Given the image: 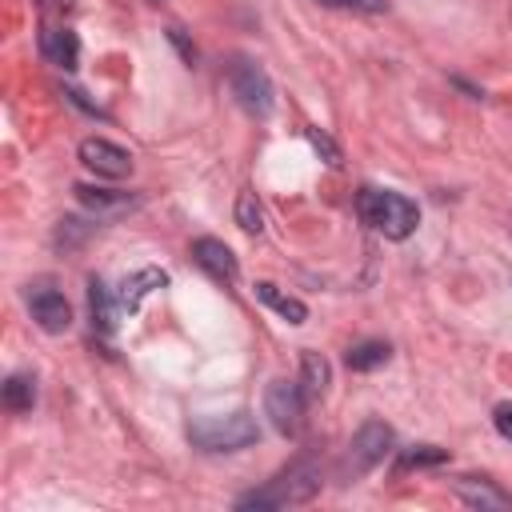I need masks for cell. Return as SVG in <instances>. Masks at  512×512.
Returning a JSON list of instances; mask_svg holds the SVG:
<instances>
[{"instance_id":"ba28073f","label":"cell","mask_w":512,"mask_h":512,"mask_svg":"<svg viewBox=\"0 0 512 512\" xmlns=\"http://www.w3.org/2000/svg\"><path fill=\"white\" fill-rule=\"evenodd\" d=\"M72 192H76L80 208L92 212L96 220H120V216H128V212L140 208V196L136 192H112V188H96V184H76Z\"/></svg>"},{"instance_id":"3957f363","label":"cell","mask_w":512,"mask_h":512,"mask_svg":"<svg viewBox=\"0 0 512 512\" xmlns=\"http://www.w3.org/2000/svg\"><path fill=\"white\" fill-rule=\"evenodd\" d=\"M188 440L200 452H240L260 440V428L252 412H228V416H192L188 420Z\"/></svg>"},{"instance_id":"d4e9b609","label":"cell","mask_w":512,"mask_h":512,"mask_svg":"<svg viewBox=\"0 0 512 512\" xmlns=\"http://www.w3.org/2000/svg\"><path fill=\"white\" fill-rule=\"evenodd\" d=\"M324 4H336V8H348V4H360V0H324Z\"/></svg>"},{"instance_id":"6da1fadb","label":"cell","mask_w":512,"mask_h":512,"mask_svg":"<svg viewBox=\"0 0 512 512\" xmlns=\"http://www.w3.org/2000/svg\"><path fill=\"white\" fill-rule=\"evenodd\" d=\"M316 492H320V468L312 460H296L284 472H276L264 488L244 492L236 500V508H244V512L248 508H256V512H264V508H292V504H308Z\"/></svg>"},{"instance_id":"9a60e30c","label":"cell","mask_w":512,"mask_h":512,"mask_svg":"<svg viewBox=\"0 0 512 512\" xmlns=\"http://www.w3.org/2000/svg\"><path fill=\"white\" fill-rule=\"evenodd\" d=\"M328 384H332L328 360H324L320 352H304V356H300V388H304V396H308V400H312V396H324Z\"/></svg>"},{"instance_id":"9c48e42d","label":"cell","mask_w":512,"mask_h":512,"mask_svg":"<svg viewBox=\"0 0 512 512\" xmlns=\"http://www.w3.org/2000/svg\"><path fill=\"white\" fill-rule=\"evenodd\" d=\"M28 312H32V320L44 328V332H64L68 324H72V308H68V300L56 292V288H48V284H36V288H28Z\"/></svg>"},{"instance_id":"5bb4252c","label":"cell","mask_w":512,"mask_h":512,"mask_svg":"<svg viewBox=\"0 0 512 512\" xmlns=\"http://www.w3.org/2000/svg\"><path fill=\"white\" fill-rule=\"evenodd\" d=\"M164 284H168V276H164L160 268H140V272L124 276V284H120V292H116L120 312H136V308H140V300H144L148 292L164 288Z\"/></svg>"},{"instance_id":"52a82bcc","label":"cell","mask_w":512,"mask_h":512,"mask_svg":"<svg viewBox=\"0 0 512 512\" xmlns=\"http://www.w3.org/2000/svg\"><path fill=\"white\" fill-rule=\"evenodd\" d=\"M80 164L92 168L96 176H108V180H120V176L132 172V156H128L120 144L104 140V136H88V140H80Z\"/></svg>"},{"instance_id":"e0dca14e","label":"cell","mask_w":512,"mask_h":512,"mask_svg":"<svg viewBox=\"0 0 512 512\" xmlns=\"http://www.w3.org/2000/svg\"><path fill=\"white\" fill-rule=\"evenodd\" d=\"M388 356H392V348H388L384 340H360V344H352V348H348L344 364H348L352 372H372V368L388 364Z\"/></svg>"},{"instance_id":"d6986e66","label":"cell","mask_w":512,"mask_h":512,"mask_svg":"<svg viewBox=\"0 0 512 512\" xmlns=\"http://www.w3.org/2000/svg\"><path fill=\"white\" fill-rule=\"evenodd\" d=\"M236 224H240L244 232H260V228H264V212H260V204H256V192H240V196H236Z\"/></svg>"},{"instance_id":"8fae6325","label":"cell","mask_w":512,"mask_h":512,"mask_svg":"<svg viewBox=\"0 0 512 512\" xmlns=\"http://www.w3.org/2000/svg\"><path fill=\"white\" fill-rule=\"evenodd\" d=\"M40 56L64 72H72L80 64V40L72 28H60V24H48L40 28Z\"/></svg>"},{"instance_id":"8992f818","label":"cell","mask_w":512,"mask_h":512,"mask_svg":"<svg viewBox=\"0 0 512 512\" xmlns=\"http://www.w3.org/2000/svg\"><path fill=\"white\" fill-rule=\"evenodd\" d=\"M392 444H396V432H392L384 420H364V424L356 428L352 444H348V464H352V472L376 468V464L392 452Z\"/></svg>"},{"instance_id":"277c9868","label":"cell","mask_w":512,"mask_h":512,"mask_svg":"<svg viewBox=\"0 0 512 512\" xmlns=\"http://www.w3.org/2000/svg\"><path fill=\"white\" fill-rule=\"evenodd\" d=\"M228 88H232V96H236V104L244 112H252V116H268L272 112V80L256 60H248V56L232 60Z\"/></svg>"},{"instance_id":"2e32d148","label":"cell","mask_w":512,"mask_h":512,"mask_svg":"<svg viewBox=\"0 0 512 512\" xmlns=\"http://www.w3.org/2000/svg\"><path fill=\"white\" fill-rule=\"evenodd\" d=\"M256 296L272 308V312H280L288 324H304L308 320V308H304V300H296V296H284L276 284H268V280H260L256 284Z\"/></svg>"},{"instance_id":"30bf717a","label":"cell","mask_w":512,"mask_h":512,"mask_svg":"<svg viewBox=\"0 0 512 512\" xmlns=\"http://www.w3.org/2000/svg\"><path fill=\"white\" fill-rule=\"evenodd\" d=\"M192 260H196L212 280H220V284H232V280L240 276L232 248H228L224 240H216V236H200V240H192Z\"/></svg>"},{"instance_id":"ffe728a7","label":"cell","mask_w":512,"mask_h":512,"mask_svg":"<svg viewBox=\"0 0 512 512\" xmlns=\"http://www.w3.org/2000/svg\"><path fill=\"white\" fill-rule=\"evenodd\" d=\"M448 452L436 448V444H412L400 452V468H424V464H444Z\"/></svg>"},{"instance_id":"5b68a950","label":"cell","mask_w":512,"mask_h":512,"mask_svg":"<svg viewBox=\"0 0 512 512\" xmlns=\"http://www.w3.org/2000/svg\"><path fill=\"white\" fill-rule=\"evenodd\" d=\"M304 388H300V380H272L268 384V392H264V412H268V420L276 424V432H284V436H296L300 432V424H304Z\"/></svg>"},{"instance_id":"7c38bea8","label":"cell","mask_w":512,"mask_h":512,"mask_svg":"<svg viewBox=\"0 0 512 512\" xmlns=\"http://www.w3.org/2000/svg\"><path fill=\"white\" fill-rule=\"evenodd\" d=\"M456 496L468 504V508H480V512H508L512 508V496L500 492L492 480H476V476H464L456 484Z\"/></svg>"},{"instance_id":"603a6c76","label":"cell","mask_w":512,"mask_h":512,"mask_svg":"<svg viewBox=\"0 0 512 512\" xmlns=\"http://www.w3.org/2000/svg\"><path fill=\"white\" fill-rule=\"evenodd\" d=\"M492 424H496V432L504 440H512V404H496L492 408Z\"/></svg>"},{"instance_id":"7402d4cb","label":"cell","mask_w":512,"mask_h":512,"mask_svg":"<svg viewBox=\"0 0 512 512\" xmlns=\"http://www.w3.org/2000/svg\"><path fill=\"white\" fill-rule=\"evenodd\" d=\"M308 140H312V148H316V152H320V156H324L332 168L340 164V148L328 140V132H320V128H308Z\"/></svg>"},{"instance_id":"cb8c5ba5","label":"cell","mask_w":512,"mask_h":512,"mask_svg":"<svg viewBox=\"0 0 512 512\" xmlns=\"http://www.w3.org/2000/svg\"><path fill=\"white\" fill-rule=\"evenodd\" d=\"M168 40H172V44L180 48V56H184L188 64H196V48H192V44L184 40V28H168Z\"/></svg>"},{"instance_id":"7a4b0ae2","label":"cell","mask_w":512,"mask_h":512,"mask_svg":"<svg viewBox=\"0 0 512 512\" xmlns=\"http://www.w3.org/2000/svg\"><path fill=\"white\" fill-rule=\"evenodd\" d=\"M356 212L368 228H376L388 240H408L420 224L416 204L400 192H388V188H360L356 192Z\"/></svg>"},{"instance_id":"ac0fdd59","label":"cell","mask_w":512,"mask_h":512,"mask_svg":"<svg viewBox=\"0 0 512 512\" xmlns=\"http://www.w3.org/2000/svg\"><path fill=\"white\" fill-rule=\"evenodd\" d=\"M32 400H36V380L24 376V372H12V376L4 380V408H8V412H28Z\"/></svg>"},{"instance_id":"4fadbf2b","label":"cell","mask_w":512,"mask_h":512,"mask_svg":"<svg viewBox=\"0 0 512 512\" xmlns=\"http://www.w3.org/2000/svg\"><path fill=\"white\" fill-rule=\"evenodd\" d=\"M88 312H92V328L100 336H112L116 332V316H120V300L108 292L104 280H88Z\"/></svg>"},{"instance_id":"44dd1931","label":"cell","mask_w":512,"mask_h":512,"mask_svg":"<svg viewBox=\"0 0 512 512\" xmlns=\"http://www.w3.org/2000/svg\"><path fill=\"white\" fill-rule=\"evenodd\" d=\"M88 232H92V224H84V220H76V216H64L60 228H56V244H60V248H76V244L88 240Z\"/></svg>"}]
</instances>
